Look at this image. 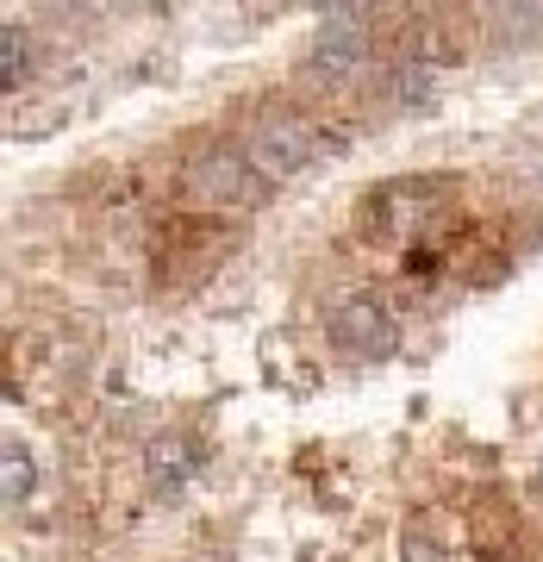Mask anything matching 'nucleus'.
Returning <instances> with one entry per match:
<instances>
[{"label":"nucleus","instance_id":"nucleus-1","mask_svg":"<svg viewBox=\"0 0 543 562\" xmlns=\"http://www.w3.org/2000/svg\"><path fill=\"white\" fill-rule=\"evenodd\" d=\"M313 150H319V132H313V120L294 113V106H269V113H257L250 132H244V157L257 162L262 181L301 176L306 162H313Z\"/></svg>","mask_w":543,"mask_h":562},{"label":"nucleus","instance_id":"nucleus-2","mask_svg":"<svg viewBox=\"0 0 543 562\" xmlns=\"http://www.w3.org/2000/svg\"><path fill=\"white\" fill-rule=\"evenodd\" d=\"M325 325H331V344L357 362H387L400 350V319H394V306H387L382 294H369V288H362V294H343Z\"/></svg>","mask_w":543,"mask_h":562},{"label":"nucleus","instance_id":"nucleus-3","mask_svg":"<svg viewBox=\"0 0 543 562\" xmlns=\"http://www.w3.org/2000/svg\"><path fill=\"white\" fill-rule=\"evenodd\" d=\"M262 188L269 181L257 176V162L244 157V144H219V150H201L194 169H188V194L201 206H219V213H250L262 201Z\"/></svg>","mask_w":543,"mask_h":562},{"label":"nucleus","instance_id":"nucleus-4","mask_svg":"<svg viewBox=\"0 0 543 562\" xmlns=\"http://www.w3.org/2000/svg\"><path fill=\"white\" fill-rule=\"evenodd\" d=\"M369 63V32H362V13L357 7H325L319 13V32L306 44V69L319 81H350L362 76Z\"/></svg>","mask_w":543,"mask_h":562},{"label":"nucleus","instance_id":"nucleus-5","mask_svg":"<svg viewBox=\"0 0 543 562\" xmlns=\"http://www.w3.org/2000/svg\"><path fill=\"white\" fill-rule=\"evenodd\" d=\"M194 475H201V443L188 438V431H157V438L144 443V482L157 487V494H181Z\"/></svg>","mask_w":543,"mask_h":562},{"label":"nucleus","instance_id":"nucleus-6","mask_svg":"<svg viewBox=\"0 0 543 562\" xmlns=\"http://www.w3.org/2000/svg\"><path fill=\"white\" fill-rule=\"evenodd\" d=\"M0 487H7V506H25L38 494V457H32L20 438L0 443Z\"/></svg>","mask_w":543,"mask_h":562},{"label":"nucleus","instance_id":"nucleus-7","mask_svg":"<svg viewBox=\"0 0 543 562\" xmlns=\"http://www.w3.org/2000/svg\"><path fill=\"white\" fill-rule=\"evenodd\" d=\"M25 76H32V32H25V25H7V32H0V81L20 88Z\"/></svg>","mask_w":543,"mask_h":562},{"label":"nucleus","instance_id":"nucleus-8","mask_svg":"<svg viewBox=\"0 0 543 562\" xmlns=\"http://www.w3.org/2000/svg\"><path fill=\"white\" fill-rule=\"evenodd\" d=\"M431 94H438V76H431V69H425V63H419V69H412V63H406L400 76H394V101H400L406 113H412V106H425V101H431Z\"/></svg>","mask_w":543,"mask_h":562}]
</instances>
